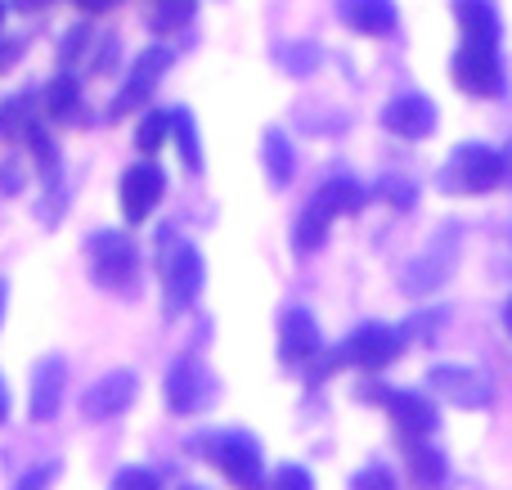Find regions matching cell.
<instances>
[{"mask_svg":"<svg viewBox=\"0 0 512 490\" xmlns=\"http://www.w3.org/2000/svg\"><path fill=\"white\" fill-rule=\"evenodd\" d=\"M382 126L391 135H400V140H427L436 131V104L427 95H418V90H405V95H396L382 108Z\"/></svg>","mask_w":512,"mask_h":490,"instance_id":"7c38bea8","label":"cell"},{"mask_svg":"<svg viewBox=\"0 0 512 490\" xmlns=\"http://www.w3.org/2000/svg\"><path fill=\"white\" fill-rule=\"evenodd\" d=\"M387 401H391V419L409 441H423L436 432V405L423 392H387Z\"/></svg>","mask_w":512,"mask_h":490,"instance_id":"2e32d148","label":"cell"},{"mask_svg":"<svg viewBox=\"0 0 512 490\" xmlns=\"http://www.w3.org/2000/svg\"><path fill=\"white\" fill-rule=\"evenodd\" d=\"M454 81H459L468 95L495 99L504 90V63H499V50H481V45H463L454 54Z\"/></svg>","mask_w":512,"mask_h":490,"instance_id":"30bf717a","label":"cell"},{"mask_svg":"<svg viewBox=\"0 0 512 490\" xmlns=\"http://www.w3.org/2000/svg\"><path fill=\"white\" fill-rule=\"evenodd\" d=\"M189 18H194V0H162V5L149 14V27L158 36H171V32H180Z\"/></svg>","mask_w":512,"mask_h":490,"instance_id":"cb8c5ba5","label":"cell"},{"mask_svg":"<svg viewBox=\"0 0 512 490\" xmlns=\"http://www.w3.org/2000/svg\"><path fill=\"white\" fill-rule=\"evenodd\" d=\"M32 149H36V162H41V171L59 176V149H54V140L45 131H36V126H32Z\"/></svg>","mask_w":512,"mask_h":490,"instance_id":"4dcf8cb0","label":"cell"},{"mask_svg":"<svg viewBox=\"0 0 512 490\" xmlns=\"http://www.w3.org/2000/svg\"><path fill=\"white\" fill-rule=\"evenodd\" d=\"M454 18L463 23V45L499 50V14L486 0H454Z\"/></svg>","mask_w":512,"mask_h":490,"instance_id":"ac0fdd59","label":"cell"},{"mask_svg":"<svg viewBox=\"0 0 512 490\" xmlns=\"http://www.w3.org/2000/svg\"><path fill=\"white\" fill-rule=\"evenodd\" d=\"M171 131L180 140V158H185L189 171H203V144H198V126H194V113H171Z\"/></svg>","mask_w":512,"mask_h":490,"instance_id":"603a6c76","label":"cell"},{"mask_svg":"<svg viewBox=\"0 0 512 490\" xmlns=\"http://www.w3.org/2000/svg\"><path fill=\"white\" fill-rule=\"evenodd\" d=\"M9 419V387H5V378H0V423Z\"/></svg>","mask_w":512,"mask_h":490,"instance_id":"e575fe53","label":"cell"},{"mask_svg":"<svg viewBox=\"0 0 512 490\" xmlns=\"http://www.w3.org/2000/svg\"><path fill=\"white\" fill-rule=\"evenodd\" d=\"M265 490H315V482H310V473L306 468H297V464H283L279 473L265 482Z\"/></svg>","mask_w":512,"mask_h":490,"instance_id":"f546056e","label":"cell"},{"mask_svg":"<svg viewBox=\"0 0 512 490\" xmlns=\"http://www.w3.org/2000/svg\"><path fill=\"white\" fill-rule=\"evenodd\" d=\"M180 490H203V486H180Z\"/></svg>","mask_w":512,"mask_h":490,"instance_id":"f35d334b","label":"cell"},{"mask_svg":"<svg viewBox=\"0 0 512 490\" xmlns=\"http://www.w3.org/2000/svg\"><path fill=\"white\" fill-rule=\"evenodd\" d=\"M108 490H162V482L149 473V468H117Z\"/></svg>","mask_w":512,"mask_h":490,"instance_id":"f1b7e54d","label":"cell"},{"mask_svg":"<svg viewBox=\"0 0 512 490\" xmlns=\"http://www.w3.org/2000/svg\"><path fill=\"white\" fill-rule=\"evenodd\" d=\"M9 5H14V9H41L45 0H9Z\"/></svg>","mask_w":512,"mask_h":490,"instance_id":"d590c367","label":"cell"},{"mask_svg":"<svg viewBox=\"0 0 512 490\" xmlns=\"http://www.w3.org/2000/svg\"><path fill=\"white\" fill-rule=\"evenodd\" d=\"M203 252L189 248V243H180L176 252H171L167 261H162V284H167V315H180L189 302L198 297V288H203Z\"/></svg>","mask_w":512,"mask_h":490,"instance_id":"9c48e42d","label":"cell"},{"mask_svg":"<svg viewBox=\"0 0 512 490\" xmlns=\"http://www.w3.org/2000/svg\"><path fill=\"white\" fill-rule=\"evenodd\" d=\"M162 189H167V176H162L158 162H135V167L122 176V189H117V194H122L126 221L140 225L144 216L162 203Z\"/></svg>","mask_w":512,"mask_h":490,"instance_id":"4fadbf2b","label":"cell"},{"mask_svg":"<svg viewBox=\"0 0 512 490\" xmlns=\"http://www.w3.org/2000/svg\"><path fill=\"white\" fill-rule=\"evenodd\" d=\"M45 108H50L54 117H63V122H72V113H77V81L54 77L50 90H45Z\"/></svg>","mask_w":512,"mask_h":490,"instance_id":"d4e9b609","label":"cell"},{"mask_svg":"<svg viewBox=\"0 0 512 490\" xmlns=\"http://www.w3.org/2000/svg\"><path fill=\"white\" fill-rule=\"evenodd\" d=\"M337 18L360 36H387L396 27V0H337Z\"/></svg>","mask_w":512,"mask_h":490,"instance_id":"9a60e30c","label":"cell"},{"mask_svg":"<svg viewBox=\"0 0 512 490\" xmlns=\"http://www.w3.org/2000/svg\"><path fill=\"white\" fill-rule=\"evenodd\" d=\"M459 243H463V230L450 221L432 243H427L423 252H418L414 261H405V270H400V284H405L414 297L436 293V288L450 279L454 261H459Z\"/></svg>","mask_w":512,"mask_h":490,"instance_id":"6da1fadb","label":"cell"},{"mask_svg":"<svg viewBox=\"0 0 512 490\" xmlns=\"http://www.w3.org/2000/svg\"><path fill=\"white\" fill-rule=\"evenodd\" d=\"M86 252H90V279H95L99 288H108V293H126V288L135 284L140 261H135V248H131L126 234H117V230L90 234Z\"/></svg>","mask_w":512,"mask_h":490,"instance_id":"3957f363","label":"cell"},{"mask_svg":"<svg viewBox=\"0 0 512 490\" xmlns=\"http://www.w3.org/2000/svg\"><path fill=\"white\" fill-rule=\"evenodd\" d=\"M203 441H207L212 464L230 477V486L261 490L265 464H261V446H256V437H248V432H216V437H203Z\"/></svg>","mask_w":512,"mask_h":490,"instance_id":"277c9868","label":"cell"},{"mask_svg":"<svg viewBox=\"0 0 512 490\" xmlns=\"http://www.w3.org/2000/svg\"><path fill=\"white\" fill-rule=\"evenodd\" d=\"M135 392H140V378H135L131 369H113V374H104L95 387L81 392V419L86 423L117 419L122 410H131L135 405Z\"/></svg>","mask_w":512,"mask_h":490,"instance_id":"52a82bcc","label":"cell"},{"mask_svg":"<svg viewBox=\"0 0 512 490\" xmlns=\"http://www.w3.org/2000/svg\"><path fill=\"white\" fill-rule=\"evenodd\" d=\"M409 473H414L418 490H436L445 482V455L423 441H409Z\"/></svg>","mask_w":512,"mask_h":490,"instance_id":"44dd1931","label":"cell"},{"mask_svg":"<svg viewBox=\"0 0 512 490\" xmlns=\"http://www.w3.org/2000/svg\"><path fill=\"white\" fill-rule=\"evenodd\" d=\"M5 302H9V284L0 279V315H5Z\"/></svg>","mask_w":512,"mask_h":490,"instance_id":"74e56055","label":"cell"},{"mask_svg":"<svg viewBox=\"0 0 512 490\" xmlns=\"http://www.w3.org/2000/svg\"><path fill=\"white\" fill-rule=\"evenodd\" d=\"M216 396H221V383H216V374L198 356H180L171 365V374H167L171 414H203L216 405Z\"/></svg>","mask_w":512,"mask_h":490,"instance_id":"5b68a950","label":"cell"},{"mask_svg":"<svg viewBox=\"0 0 512 490\" xmlns=\"http://www.w3.org/2000/svg\"><path fill=\"white\" fill-rule=\"evenodd\" d=\"M351 490H400V482L387 464H369L351 477Z\"/></svg>","mask_w":512,"mask_h":490,"instance_id":"4316f807","label":"cell"},{"mask_svg":"<svg viewBox=\"0 0 512 490\" xmlns=\"http://www.w3.org/2000/svg\"><path fill=\"white\" fill-rule=\"evenodd\" d=\"M0 18H5V0H0Z\"/></svg>","mask_w":512,"mask_h":490,"instance_id":"ab89813d","label":"cell"},{"mask_svg":"<svg viewBox=\"0 0 512 490\" xmlns=\"http://www.w3.org/2000/svg\"><path fill=\"white\" fill-rule=\"evenodd\" d=\"M400 347H405L400 329H391V324H360V329L342 342L337 360H346V365L369 369V374H373V369H387L391 360L400 356Z\"/></svg>","mask_w":512,"mask_h":490,"instance_id":"8992f818","label":"cell"},{"mask_svg":"<svg viewBox=\"0 0 512 490\" xmlns=\"http://www.w3.org/2000/svg\"><path fill=\"white\" fill-rule=\"evenodd\" d=\"M378 194H382V198H391L396 207H414V198H418V194H414V180H400V176H391L387 185L378 189Z\"/></svg>","mask_w":512,"mask_h":490,"instance_id":"1f68e13d","label":"cell"},{"mask_svg":"<svg viewBox=\"0 0 512 490\" xmlns=\"http://www.w3.org/2000/svg\"><path fill=\"white\" fill-rule=\"evenodd\" d=\"M279 63L288 72H315L319 68V50H315V45H306V41H301V45H283Z\"/></svg>","mask_w":512,"mask_h":490,"instance_id":"83f0119b","label":"cell"},{"mask_svg":"<svg viewBox=\"0 0 512 490\" xmlns=\"http://www.w3.org/2000/svg\"><path fill=\"white\" fill-rule=\"evenodd\" d=\"M176 63V54L167 50V45H149V50L140 54V59L131 63V77H126V86H122V95L113 99V108H108V117H122V113H131V108H140L144 99H149V90L158 86V77Z\"/></svg>","mask_w":512,"mask_h":490,"instance_id":"8fae6325","label":"cell"},{"mask_svg":"<svg viewBox=\"0 0 512 490\" xmlns=\"http://www.w3.org/2000/svg\"><path fill=\"white\" fill-rule=\"evenodd\" d=\"M54 473H59V468H54V464L32 468V473H27V477H23V482H18L14 490H41V486H50V477H54Z\"/></svg>","mask_w":512,"mask_h":490,"instance_id":"d6a6232c","label":"cell"},{"mask_svg":"<svg viewBox=\"0 0 512 490\" xmlns=\"http://www.w3.org/2000/svg\"><path fill=\"white\" fill-rule=\"evenodd\" d=\"M265 171H270V180L274 185H288L292 176H297V153H292V144H288V135L279 131V126H270L265 131Z\"/></svg>","mask_w":512,"mask_h":490,"instance_id":"d6986e66","label":"cell"},{"mask_svg":"<svg viewBox=\"0 0 512 490\" xmlns=\"http://www.w3.org/2000/svg\"><path fill=\"white\" fill-rule=\"evenodd\" d=\"M63 383H68V360L63 356H50L32 378V419L36 423H50L59 414V401H63Z\"/></svg>","mask_w":512,"mask_h":490,"instance_id":"e0dca14e","label":"cell"},{"mask_svg":"<svg viewBox=\"0 0 512 490\" xmlns=\"http://www.w3.org/2000/svg\"><path fill=\"white\" fill-rule=\"evenodd\" d=\"M18 185H23L18 167H0V194H18Z\"/></svg>","mask_w":512,"mask_h":490,"instance_id":"836d02e7","label":"cell"},{"mask_svg":"<svg viewBox=\"0 0 512 490\" xmlns=\"http://www.w3.org/2000/svg\"><path fill=\"white\" fill-rule=\"evenodd\" d=\"M77 5H81V9H108L113 0H77Z\"/></svg>","mask_w":512,"mask_h":490,"instance_id":"8d00e7d4","label":"cell"},{"mask_svg":"<svg viewBox=\"0 0 512 490\" xmlns=\"http://www.w3.org/2000/svg\"><path fill=\"white\" fill-rule=\"evenodd\" d=\"M171 135V113H144L140 131H135V144L140 153H158V144Z\"/></svg>","mask_w":512,"mask_h":490,"instance_id":"484cf974","label":"cell"},{"mask_svg":"<svg viewBox=\"0 0 512 490\" xmlns=\"http://www.w3.org/2000/svg\"><path fill=\"white\" fill-rule=\"evenodd\" d=\"M504 180V153L490 144H463L441 171V185L450 194H490Z\"/></svg>","mask_w":512,"mask_h":490,"instance_id":"7a4b0ae2","label":"cell"},{"mask_svg":"<svg viewBox=\"0 0 512 490\" xmlns=\"http://www.w3.org/2000/svg\"><path fill=\"white\" fill-rule=\"evenodd\" d=\"M319 351V324L306 306H292L279 320V360L283 365H306Z\"/></svg>","mask_w":512,"mask_h":490,"instance_id":"5bb4252c","label":"cell"},{"mask_svg":"<svg viewBox=\"0 0 512 490\" xmlns=\"http://www.w3.org/2000/svg\"><path fill=\"white\" fill-rule=\"evenodd\" d=\"M427 378H432V387L441 392V401L459 405V410H486V405L495 401L490 378L472 365H436Z\"/></svg>","mask_w":512,"mask_h":490,"instance_id":"ba28073f","label":"cell"},{"mask_svg":"<svg viewBox=\"0 0 512 490\" xmlns=\"http://www.w3.org/2000/svg\"><path fill=\"white\" fill-rule=\"evenodd\" d=\"M364 198H369V189H364V185H355L351 176H337V180H328V185L319 189V198H315V203L324 207L328 216H337V212H360V207H364Z\"/></svg>","mask_w":512,"mask_h":490,"instance_id":"ffe728a7","label":"cell"},{"mask_svg":"<svg viewBox=\"0 0 512 490\" xmlns=\"http://www.w3.org/2000/svg\"><path fill=\"white\" fill-rule=\"evenodd\" d=\"M328 225H333V216H328L319 203H310L306 212L297 216V225H292V243H297L301 252H315V248H324V239H328Z\"/></svg>","mask_w":512,"mask_h":490,"instance_id":"7402d4cb","label":"cell"}]
</instances>
